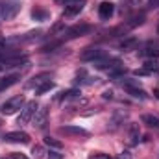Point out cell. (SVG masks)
Returning a JSON list of instances; mask_svg holds the SVG:
<instances>
[{
  "label": "cell",
  "mask_w": 159,
  "mask_h": 159,
  "mask_svg": "<svg viewBox=\"0 0 159 159\" xmlns=\"http://www.w3.org/2000/svg\"><path fill=\"white\" fill-rule=\"evenodd\" d=\"M89 159H113V157H109V156H106V154H93Z\"/></svg>",
  "instance_id": "25"
},
{
  "label": "cell",
  "mask_w": 159,
  "mask_h": 159,
  "mask_svg": "<svg viewBox=\"0 0 159 159\" xmlns=\"http://www.w3.org/2000/svg\"><path fill=\"white\" fill-rule=\"evenodd\" d=\"M20 9V4L19 2H6V0H0V19L2 20H9L13 19Z\"/></svg>",
  "instance_id": "3"
},
{
  "label": "cell",
  "mask_w": 159,
  "mask_h": 159,
  "mask_svg": "<svg viewBox=\"0 0 159 159\" xmlns=\"http://www.w3.org/2000/svg\"><path fill=\"white\" fill-rule=\"evenodd\" d=\"M19 80H20L19 74H7V76L0 78V93H2V91H6V89H9L11 85H15Z\"/></svg>",
  "instance_id": "12"
},
{
  "label": "cell",
  "mask_w": 159,
  "mask_h": 159,
  "mask_svg": "<svg viewBox=\"0 0 159 159\" xmlns=\"http://www.w3.org/2000/svg\"><path fill=\"white\" fill-rule=\"evenodd\" d=\"M48 80H50V74H37V76H34V78L26 83V87H28V89H37V87H41V85H43L44 81H48Z\"/></svg>",
  "instance_id": "13"
},
{
  "label": "cell",
  "mask_w": 159,
  "mask_h": 159,
  "mask_svg": "<svg viewBox=\"0 0 159 159\" xmlns=\"http://www.w3.org/2000/svg\"><path fill=\"white\" fill-rule=\"evenodd\" d=\"M0 124H2V120H0Z\"/></svg>",
  "instance_id": "32"
},
{
  "label": "cell",
  "mask_w": 159,
  "mask_h": 159,
  "mask_svg": "<svg viewBox=\"0 0 159 159\" xmlns=\"http://www.w3.org/2000/svg\"><path fill=\"white\" fill-rule=\"evenodd\" d=\"M37 109H39V106H37V102H35V100L26 102V104H24V107L20 109V115H19V119H17V124H20V126L30 124V122H32V119L35 117Z\"/></svg>",
  "instance_id": "1"
},
{
  "label": "cell",
  "mask_w": 159,
  "mask_h": 159,
  "mask_svg": "<svg viewBox=\"0 0 159 159\" xmlns=\"http://www.w3.org/2000/svg\"><path fill=\"white\" fill-rule=\"evenodd\" d=\"M102 57H106V52L104 50H100V48H96V46H87L81 54H80V61H98V59H102Z\"/></svg>",
  "instance_id": "5"
},
{
  "label": "cell",
  "mask_w": 159,
  "mask_h": 159,
  "mask_svg": "<svg viewBox=\"0 0 159 159\" xmlns=\"http://www.w3.org/2000/svg\"><path fill=\"white\" fill-rule=\"evenodd\" d=\"M141 139V128L139 124H129L128 126V133H126V144L128 146H137Z\"/></svg>",
  "instance_id": "9"
},
{
  "label": "cell",
  "mask_w": 159,
  "mask_h": 159,
  "mask_svg": "<svg viewBox=\"0 0 159 159\" xmlns=\"http://www.w3.org/2000/svg\"><path fill=\"white\" fill-rule=\"evenodd\" d=\"M6 143H13V144H28L30 143V135L24 131H9L4 135Z\"/></svg>",
  "instance_id": "7"
},
{
  "label": "cell",
  "mask_w": 159,
  "mask_h": 159,
  "mask_svg": "<svg viewBox=\"0 0 159 159\" xmlns=\"http://www.w3.org/2000/svg\"><path fill=\"white\" fill-rule=\"evenodd\" d=\"M80 94L78 89H70V91H67V93H61V98L63 100H69V98H76Z\"/></svg>",
  "instance_id": "22"
},
{
  "label": "cell",
  "mask_w": 159,
  "mask_h": 159,
  "mask_svg": "<svg viewBox=\"0 0 159 159\" xmlns=\"http://www.w3.org/2000/svg\"><path fill=\"white\" fill-rule=\"evenodd\" d=\"M9 159H28V157H26L24 154H11V156H9Z\"/></svg>",
  "instance_id": "28"
},
{
  "label": "cell",
  "mask_w": 159,
  "mask_h": 159,
  "mask_svg": "<svg viewBox=\"0 0 159 159\" xmlns=\"http://www.w3.org/2000/svg\"><path fill=\"white\" fill-rule=\"evenodd\" d=\"M46 159H63V154H57V152H50Z\"/></svg>",
  "instance_id": "26"
},
{
  "label": "cell",
  "mask_w": 159,
  "mask_h": 159,
  "mask_svg": "<svg viewBox=\"0 0 159 159\" xmlns=\"http://www.w3.org/2000/svg\"><path fill=\"white\" fill-rule=\"evenodd\" d=\"M104 98H113V91H104Z\"/></svg>",
  "instance_id": "29"
},
{
  "label": "cell",
  "mask_w": 159,
  "mask_h": 159,
  "mask_svg": "<svg viewBox=\"0 0 159 159\" xmlns=\"http://www.w3.org/2000/svg\"><path fill=\"white\" fill-rule=\"evenodd\" d=\"M143 56H148V57H159V43H148L143 50H141Z\"/></svg>",
  "instance_id": "14"
},
{
  "label": "cell",
  "mask_w": 159,
  "mask_h": 159,
  "mask_svg": "<svg viewBox=\"0 0 159 159\" xmlns=\"http://www.w3.org/2000/svg\"><path fill=\"white\" fill-rule=\"evenodd\" d=\"M89 32H91L89 24H74V26H70L63 32V37L65 39H76V37H81V35H87Z\"/></svg>",
  "instance_id": "6"
},
{
  "label": "cell",
  "mask_w": 159,
  "mask_h": 159,
  "mask_svg": "<svg viewBox=\"0 0 159 159\" xmlns=\"http://www.w3.org/2000/svg\"><path fill=\"white\" fill-rule=\"evenodd\" d=\"M154 96L159 100V89H154Z\"/></svg>",
  "instance_id": "30"
},
{
  "label": "cell",
  "mask_w": 159,
  "mask_h": 159,
  "mask_svg": "<svg viewBox=\"0 0 159 159\" xmlns=\"http://www.w3.org/2000/svg\"><path fill=\"white\" fill-rule=\"evenodd\" d=\"M113 13H115V4L113 2H102L98 6V15H100L102 20H109L113 17Z\"/></svg>",
  "instance_id": "11"
},
{
  "label": "cell",
  "mask_w": 159,
  "mask_h": 159,
  "mask_svg": "<svg viewBox=\"0 0 159 159\" xmlns=\"http://www.w3.org/2000/svg\"><path fill=\"white\" fill-rule=\"evenodd\" d=\"M44 144L46 146H50V148H56V150H61L63 148V143L61 141H57V139H54V137H44Z\"/></svg>",
  "instance_id": "19"
},
{
  "label": "cell",
  "mask_w": 159,
  "mask_h": 159,
  "mask_svg": "<svg viewBox=\"0 0 159 159\" xmlns=\"http://www.w3.org/2000/svg\"><path fill=\"white\" fill-rule=\"evenodd\" d=\"M32 154H34V157L35 159H41L43 156H44V150H43V146H34Z\"/></svg>",
  "instance_id": "23"
},
{
  "label": "cell",
  "mask_w": 159,
  "mask_h": 159,
  "mask_svg": "<svg viewBox=\"0 0 159 159\" xmlns=\"http://www.w3.org/2000/svg\"><path fill=\"white\" fill-rule=\"evenodd\" d=\"M126 115H128L126 111H117V113L113 115V119H111V122H109V124H111L109 128H111V129H115L117 126H120V124H124V119H126Z\"/></svg>",
  "instance_id": "18"
},
{
  "label": "cell",
  "mask_w": 159,
  "mask_h": 159,
  "mask_svg": "<svg viewBox=\"0 0 159 159\" xmlns=\"http://www.w3.org/2000/svg\"><path fill=\"white\" fill-rule=\"evenodd\" d=\"M135 74H137V76H139V74H146V76H150V74H159V59L157 57H148V59L144 61L143 69L137 70Z\"/></svg>",
  "instance_id": "8"
},
{
  "label": "cell",
  "mask_w": 159,
  "mask_h": 159,
  "mask_svg": "<svg viewBox=\"0 0 159 159\" xmlns=\"http://www.w3.org/2000/svg\"><path fill=\"white\" fill-rule=\"evenodd\" d=\"M143 122H144L146 126H150V128H156V129H159V115L146 113V115H143Z\"/></svg>",
  "instance_id": "16"
},
{
  "label": "cell",
  "mask_w": 159,
  "mask_h": 159,
  "mask_svg": "<svg viewBox=\"0 0 159 159\" xmlns=\"http://www.w3.org/2000/svg\"><path fill=\"white\" fill-rule=\"evenodd\" d=\"M57 2H61L63 4V15L65 17H72V15H78L80 11L83 9V6H85V2L87 0H57Z\"/></svg>",
  "instance_id": "4"
},
{
  "label": "cell",
  "mask_w": 159,
  "mask_h": 159,
  "mask_svg": "<svg viewBox=\"0 0 159 159\" xmlns=\"http://www.w3.org/2000/svg\"><path fill=\"white\" fill-rule=\"evenodd\" d=\"M117 159H133V156H131L128 150H124V152H120L119 156H117Z\"/></svg>",
  "instance_id": "24"
},
{
  "label": "cell",
  "mask_w": 159,
  "mask_h": 159,
  "mask_svg": "<svg viewBox=\"0 0 159 159\" xmlns=\"http://www.w3.org/2000/svg\"><path fill=\"white\" fill-rule=\"evenodd\" d=\"M157 32H159V24H157Z\"/></svg>",
  "instance_id": "31"
},
{
  "label": "cell",
  "mask_w": 159,
  "mask_h": 159,
  "mask_svg": "<svg viewBox=\"0 0 159 159\" xmlns=\"http://www.w3.org/2000/svg\"><path fill=\"white\" fill-rule=\"evenodd\" d=\"M32 17H34L35 20H41V22H43V20H48V19H50V13H48L46 9H43V7H34V9H32Z\"/></svg>",
  "instance_id": "17"
},
{
  "label": "cell",
  "mask_w": 159,
  "mask_h": 159,
  "mask_svg": "<svg viewBox=\"0 0 159 159\" xmlns=\"http://www.w3.org/2000/svg\"><path fill=\"white\" fill-rule=\"evenodd\" d=\"M137 46V39L135 37H128V39H124L120 43V48H124V50H133Z\"/></svg>",
  "instance_id": "20"
},
{
  "label": "cell",
  "mask_w": 159,
  "mask_h": 159,
  "mask_svg": "<svg viewBox=\"0 0 159 159\" xmlns=\"http://www.w3.org/2000/svg\"><path fill=\"white\" fill-rule=\"evenodd\" d=\"M59 133H63L67 137H89V131L80 126H61Z\"/></svg>",
  "instance_id": "10"
},
{
  "label": "cell",
  "mask_w": 159,
  "mask_h": 159,
  "mask_svg": "<svg viewBox=\"0 0 159 159\" xmlns=\"http://www.w3.org/2000/svg\"><path fill=\"white\" fill-rule=\"evenodd\" d=\"M24 104H26L24 96L19 94V96H13V98L6 100V102L2 104V109H0V111H2V115H13V113H17L19 109H22Z\"/></svg>",
  "instance_id": "2"
},
{
  "label": "cell",
  "mask_w": 159,
  "mask_h": 159,
  "mask_svg": "<svg viewBox=\"0 0 159 159\" xmlns=\"http://www.w3.org/2000/svg\"><path fill=\"white\" fill-rule=\"evenodd\" d=\"M0 20H2V19H0Z\"/></svg>",
  "instance_id": "33"
},
{
  "label": "cell",
  "mask_w": 159,
  "mask_h": 159,
  "mask_svg": "<svg viewBox=\"0 0 159 159\" xmlns=\"http://www.w3.org/2000/svg\"><path fill=\"white\" fill-rule=\"evenodd\" d=\"M46 117H48V109H46V107L37 109V113H35V117H34V126L43 128V126L46 124Z\"/></svg>",
  "instance_id": "15"
},
{
  "label": "cell",
  "mask_w": 159,
  "mask_h": 159,
  "mask_svg": "<svg viewBox=\"0 0 159 159\" xmlns=\"http://www.w3.org/2000/svg\"><path fill=\"white\" fill-rule=\"evenodd\" d=\"M50 89H54V81H50V80H48V81H44L41 87L35 89V93H37V94H44V93H48Z\"/></svg>",
  "instance_id": "21"
},
{
  "label": "cell",
  "mask_w": 159,
  "mask_h": 159,
  "mask_svg": "<svg viewBox=\"0 0 159 159\" xmlns=\"http://www.w3.org/2000/svg\"><path fill=\"white\" fill-rule=\"evenodd\" d=\"M148 7H150V9H156V7H159V0H150V2H148Z\"/></svg>",
  "instance_id": "27"
}]
</instances>
